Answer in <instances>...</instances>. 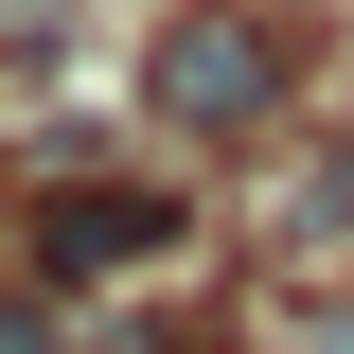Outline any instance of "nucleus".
I'll list each match as a JSON object with an SVG mask.
<instances>
[{"instance_id":"f257e3e1","label":"nucleus","mask_w":354,"mask_h":354,"mask_svg":"<svg viewBox=\"0 0 354 354\" xmlns=\"http://www.w3.org/2000/svg\"><path fill=\"white\" fill-rule=\"evenodd\" d=\"M301 106V18L283 0H177L142 18V124L160 142H266Z\"/></svg>"},{"instance_id":"f03ea898","label":"nucleus","mask_w":354,"mask_h":354,"mask_svg":"<svg viewBox=\"0 0 354 354\" xmlns=\"http://www.w3.org/2000/svg\"><path fill=\"white\" fill-rule=\"evenodd\" d=\"M177 177H53L36 213H18V266H36V283H106V266H160L177 248Z\"/></svg>"},{"instance_id":"7ed1b4c3","label":"nucleus","mask_w":354,"mask_h":354,"mask_svg":"<svg viewBox=\"0 0 354 354\" xmlns=\"http://www.w3.org/2000/svg\"><path fill=\"white\" fill-rule=\"evenodd\" d=\"M266 213H283V248H354V124H319L301 160H283V195H266Z\"/></svg>"},{"instance_id":"20e7f679","label":"nucleus","mask_w":354,"mask_h":354,"mask_svg":"<svg viewBox=\"0 0 354 354\" xmlns=\"http://www.w3.org/2000/svg\"><path fill=\"white\" fill-rule=\"evenodd\" d=\"M266 354H354V283H301V301L266 319Z\"/></svg>"},{"instance_id":"39448f33","label":"nucleus","mask_w":354,"mask_h":354,"mask_svg":"<svg viewBox=\"0 0 354 354\" xmlns=\"http://www.w3.org/2000/svg\"><path fill=\"white\" fill-rule=\"evenodd\" d=\"M0 354H53V301H0Z\"/></svg>"}]
</instances>
